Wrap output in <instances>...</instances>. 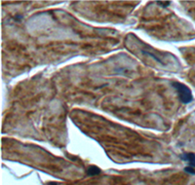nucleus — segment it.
Segmentation results:
<instances>
[{
	"instance_id": "nucleus-1",
	"label": "nucleus",
	"mask_w": 195,
	"mask_h": 185,
	"mask_svg": "<svg viewBox=\"0 0 195 185\" xmlns=\"http://www.w3.org/2000/svg\"><path fill=\"white\" fill-rule=\"evenodd\" d=\"M172 86L176 89L179 95V99L183 104H188L193 100V96L190 89L186 85L180 82H174Z\"/></svg>"
},
{
	"instance_id": "nucleus-2",
	"label": "nucleus",
	"mask_w": 195,
	"mask_h": 185,
	"mask_svg": "<svg viewBox=\"0 0 195 185\" xmlns=\"http://www.w3.org/2000/svg\"><path fill=\"white\" fill-rule=\"evenodd\" d=\"M140 51H141V54L146 55L147 57L152 58L153 60L157 61L160 64H162V65H166V64H167L165 62V61H163L162 58H160L159 56L156 55V51H154L153 49H152L151 47H149V46H147V45H144V48H141L140 47Z\"/></svg>"
},
{
	"instance_id": "nucleus-3",
	"label": "nucleus",
	"mask_w": 195,
	"mask_h": 185,
	"mask_svg": "<svg viewBox=\"0 0 195 185\" xmlns=\"http://www.w3.org/2000/svg\"><path fill=\"white\" fill-rule=\"evenodd\" d=\"M180 158L184 162L188 163L189 167H195V154L194 153H183L180 156Z\"/></svg>"
},
{
	"instance_id": "nucleus-4",
	"label": "nucleus",
	"mask_w": 195,
	"mask_h": 185,
	"mask_svg": "<svg viewBox=\"0 0 195 185\" xmlns=\"http://www.w3.org/2000/svg\"><path fill=\"white\" fill-rule=\"evenodd\" d=\"M100 173H101V170L96 166H90L87 169V174H88V175H90V176L98 175V174H100Z\"/></svg>"
},
{
	"instance_id": "nucleus-5",
	"label": "nucleus",
	"mask_w": 195,
	"mask_h": 185,
	"mask_svg": "<svg viewBox=\"0 0 195 185\" xmlns=\"http://www.w3.org/2000/svg\"><path fill=\"white\" fill-rule=\"evenodd\" d=\"M184 170H185V172L187 173H189V174H195V167L187 166V167H184Z\"/></svg>"
},
{
	"instance_id": "nucleus-6",
	"label": "nucleus",
	"mask_w": 195,
	"mask_h": 185,
	"mask_svg": "<svg viewBox=\"0 0 195 185\" xmlns=\"http://www.w3.org/2000/svg\"><path fill=\"white\" fill-rule=\"evenodd\" d=\"M156 3H157V4H159L160 6H162V7H167L168 5L171 4V2H170V1H165V2H162V1H157Z\"/></svg>"
}]
</instances>
